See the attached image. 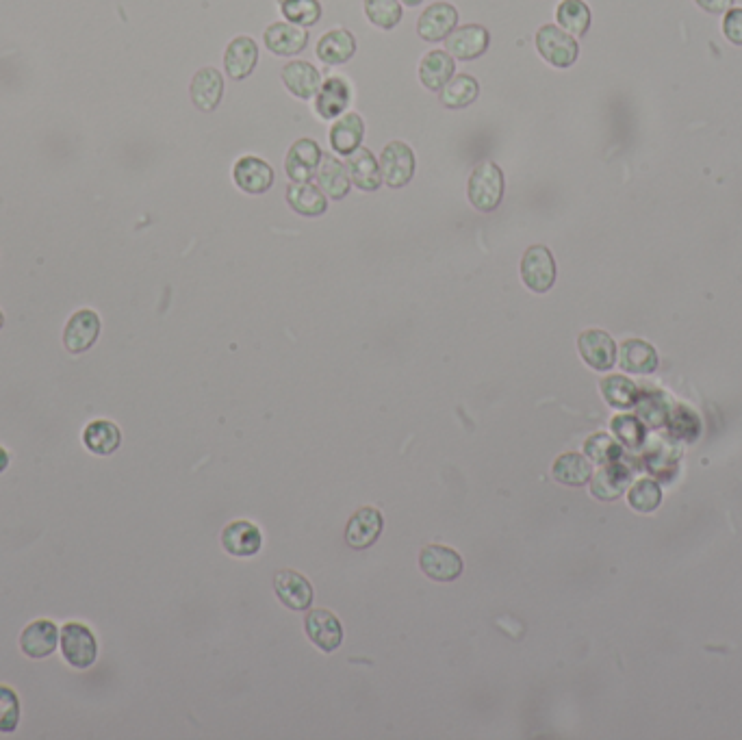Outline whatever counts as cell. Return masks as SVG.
Wrapping results in <instances>:
<instances>
[{
    "label": "cell",
    "instance_id": "1",
    "mask_svg": "<svg viewBox=\"0 0 742 740\" xmlns=\"http://www.w3.org/2000/svg\"><path fill=\"white\" fill-rule=\"evenodd\" d=\"M59 649L63 660L72 669L85 671L98 660V639L89 625L81 621H68L59 634Z\"/></svg>",
    "mask_w": 742,
    "mask_h": 740
},
{
    "label": "cell",
    "instance_id": "2",
    "mask_svg": "<svg viewBox=\"0 0 742 740\" xmlns=\"http://www.w3.org/2000/svg\"><path fill=\"white\" fill-rule=\"evenodd\" d=\"M504 172L500 165L493 161L480 163L476 170L471 172L467 183V196L471 207H476L482 213H493L504 198Z\"/></svg>",
    "mask_w": 742,
    "mask_h": 740
},
{
    "label": "cell",
    "instance_id": "3",
    "mask_svg": "<svg viewBox=\"0 0 742 740\" xmlns=\"http://www.w3.org/2000/svg\"><path fill=\"white\" fill-rule=\"evenodd\" d=\"M534 42L539 55L549 63V66L560 70L571 68L580 57L578 40L567 31L556 27V24H543V27L536 31Z\"/></svg>",
    "mask_w": 742,
    "mask_h": 740
},
{
    "label": "cell",
    "instance_id": "4",
    "mask_svg": "<svg viewBox=\"0 0 742 740\" xmlns=\"http://www.w3.org/2000/svg\"><path fill=\"white\" fill-rule=\"evenodd\" d=\"M521 280L534 293H547L556 283L554 254L545 246H532L521 259Z\"/></svg>",
    "mask_w": 742,
    "mask_h": 740
},
{
    "label": "cell",
    "instance_id": "5",
    "mask_svg": "<svg viewBox=\"0 0 742 740\" xmlns=\"http://www.w3.org/2000/svg\"><path fill=\"white\" fill-rule=\"evenodd\" d=\"M382 183L391 189H402L413 181L415 152L404 142H391L382 148L380 155Z\"/></svg>",
    "mask_w": 742,
    "mask_h": 740
},
{
    "label": "cell",
    "instance_id": "6",
    "mask_svg": "<svg viewBox=\"0 0 742 740\" xmlns=\"http://www.w3.org/2000/svg\"><path fill=\"white\" fill-rule=\"evenodd\" d=\"M59 634L55 621L35 619L20 632V652L31 660L50 658L59 647Z\"/></svg>",
    "mask_w": 742,
    "mask_h": 740
},
{
    "label": "cell",
    "instance_id": "7",
    "mask_svg": "<svg viewBox=\"0 0 742 740\" xmlns=\"http://www.w3.org/2000/svg\"><path fill=\"white\" fill-rule=\"evenodd\" d=\"M102 322L96 311L92 309H81L76 311L66 328H63V348L70 354H83L94 348V343L100 337Z\"/></svg>",
    "mask_w": 742,
    "mask_h": 740
},
{
    "label": "cell",
    "instance_id": "8",
    "mask_svg": "<svg viewBox=\"0 0 742 740\" xmlns=\"http://www.w3.org/2000/svg\"><path fill=\"white\" fill-rule=\"evenodd\" d=\"M491 44V33L482 24L456 27L445 40V50L458 61H473L482 57Z\"/></svg>",
    "mask_w": 742,
    "mask_h": 740
},
{
    "label": "cell",
    "instance_id": "9",
    "mask_svg": "<svg viewBox=\"0 0 742 740\" xmlns=\"http://www.w3.org/2000/svg\"><path fill=\"white\" fill-rule=\"evenodd\" d=\"M458 27V9L452 3H432L417 18V33L424 42H445Z\"/></svg>",
    "mask_w": 742,
    "mask_h": 740
},
{
    "label": "cell",
    "instance_id": "10",
    "mask_svg": "<svg viewBox=\"0 0 742 740\" xmlns=\"http://www.w3.org/2000/svg\"><path fill=\"white\" fill-rule=\"evenodd\" d=\"M578 350L582 361L591 369H597V372H608L617 363V343L606 330H584L578 337Z\"/></svg>",
    "mask_w": 742,
    "mask_h": 740
},
{
    "label": "cell",
    "instance_id": "11",
    "mask_svg": "<svg viewBox=\"0 0 742 740\" xmlns=\"http://www.w3.org/2000/svg\"><path fill=\"white\" fill-rule=\"evenodd\" d=\"M419 567L434 582H454L463 573V558L445 545H428L419 554Z\"/></svg>",
    "mask_w": 742,
    "mask_h": 740
},
{
    "label": "cell",
    "instance_id": "12",
    "mask_svg": "<svg viewBox=\"0 0 742 740\" xmlns=\"http://www.w3.org/2000/svg\"><path fill=\"white\" fill-rule=\"evenodd\" d=\"M233 181L243 191V194L261 196V194H267V191L272 189L274 170L267 161L248 155V157H241L235 163Z\"/></svg>",
    "mask_w": 742,
    "mask_h": 740
},
{
    "label": "cell",
    "instance_id": "13",
    "mask_svg": "<svg viewBox=\"0 0 742 740\" xmlns=\"http://www.w3.org/2000/svg\"><path fill=\"white\" fill-rule=\"evenodd\" d=\"M306 625V634L313 641L315 647L322 649L326 654L337 652L343 643V625L337 619V615H332L330 610L324 608H315L304 619Z\"/></svg>",
    "mask_w": 742,
    "mask_h": 740
},
{
    "label": "cell",
    "instance_id": "14",
    "mask_svg": "<svg viewBox=\"0 0 742 740\" xmlns=\"http://www.w3.org/2000/svg\"><path fill=\"white\" fill-rule=\"evenodd\" d=\"M309 31L291 22H274L263 33L265 48L276 57H296L309 46Z\"/></svg>",
    "mask_w": 742,
    "mask_h": 740
},
{
    "label": "cell",
    "instance_id": "15",
    "mask_svg": "<svg viewBox=\"0 0 742 740\" xmlns=\"http://www.w3.org/2000/svg\"><path fill=\"white\" fill-rule=\"evenodd\" d=\"M322 157L324 152L317 142L306 137L298 139V142L289 148L285 159V172L291 178V183H309L311 178H315Z\"/></svg>",
    "mask_w": 742,
    "mask_h": 740
},
{
    "label": "cell",
    "instance_id": "16",
    "mask_svg": "<svg viewBox=\"0 0 742 740\" xmlns=\"http://www.w3.org/2000/svg\"><path fill=\"white\" fill-rule=\"evenodd\" d=\"M382 528H385V519H382L380 510L365 506L350 517L348 528H345V543L352 550H367L378 541Z\"/></svg>",
    "mask_w": 742,
    "mask_h": 740
},
{
    "label": "cell",
    "instance_id": "17",
    "mask_svg": "<svg viewBox=\"0 0 742 740\" xmlns=\"http://www.w3.org/2000/svg\"><path fill=\"white\" fill-rule=\"evenodd\" d=\"M352 100V85L343 76H330L322 81L315 96V113L322 120H337Z\"/></svg>",
    "mask_w": 742,
    "mask_h": 740
},
{
    "label": "cell",
    "instance_id": "18",
    "mask_svg": "<svg viewBox=\"0 0 742 740\" xmlns=\"http://www.w3.org/2000/svg\"><path fill=\"white\" fill-rule=\"evenodd\" d=\"M259 63V46L248 35H239L224 50V70L233 81H243Z\"/></svg>",
    "mask_w": 742,
    "mask_h": 740
},
{
    "label": "cell",
    "instance_id": "19",
    "mask_svg": "<svg viewBox=\"0 0 742 740\" xmlns=\"http://www.w3.org/2000/svg\"><path fill=\"white\" fill-rule=\"evenodd\" d=\"M189 96L194 107L211 113L220 107L222 96H224V76L220 70L215 68H200L189 85Z\"/></svg>",
    "mask_w": 742,
    "mask_h": 740
},
{
    "label": "cell",
    "instance_id": "20",
    "mask_svg": "<svg viewBox=\"0 0 742 740\" xmlns=\"http://www.w3.org/2000/svg\"><path fill=\"white\" fill-rule=\"evenodd\" d=\"M222 545L230 556L248 558V556L259 554L261 545H263V534L259 526H254L252 521L239 519V521L228 523V526L224 528Z\"/></svg>",
    "mask_w": 742,
    "mask_h": 740
},
{
    "label": "cell",
    "instance_id": "21",
    "mask_svg": "<svg viewBox=\"0 0 742 740\" xmlns=\"http://www.w3.org/2000/svg\"><path fill=\"white\" fill-rule=\"evenodd\" d=\"M632 484V471L623 463L614 461L601 465L597 474L591 478V493L599 502H614L625 493Z\"/></svg>",
    "mask_w": 742,
    "mask_h": 740
},
{
    "label": "cell",
    "instance_id": "22",
    "mask_svg": "<svg viewBox=\"0 0 742 740\" xmlns=\"http://www.w3.org/2000/svg\"><path fill=\"white\" fill-rule=\"evenodd\" d=\"M274 591L291 610H306L313 604V586L298 571L283 569L274 576Z\"/></svg>",
    "mask_w": 742,
    "mask_h": 740
},
{
    "label": "cell",
    "instance_id": "23",
    "mask_svg": "<svg viewBox=\"0 0 742 740\" xmlns=\"http://www.w3.org/2000/svg\"><path fill=\"white\" fill-rule=\"evenodd\" d=\"M454 74L456 59L447 50H430L419 61V81L430 92H441Z\"/></svg>",
    "mask_w": 742,
    "mask_h": 740
},
{
    "label": "cell",
    "instance_id": "24",
    "mask_svg": "<svg viewBox=\"0 0 742 740\" xmlns=\"http://www.w3.org/2000/svg\"><path fill=\"white\" fill-rule=\"evenodd\" d=\"M280 76H283V83L289 92L300 100H311L322 87V74L311 61H291L280 72Z\"/></svg>",
    "mask_w": 742,
    "mask_h": 740
},
{
    "label": "cell",
    "instance_id": "25",
    "mask_svg": "<svg viewBox=\"0 0 742 740\" xmlns=\"http://www.w3.org/2000/svg\"><path fill=\"white\" fill-rule=\"evenodd\" d=\"M315 53L326 66H343L356 53V37L348 29H332L319 37Z\"/></svg>",
    "mask_w": 742,
    "mask_h": 740
},
{
    "label": "cell",
    "instance_id": "26",
    "mask_svg": "<svg viewBox=\"0 0 742 740\" xmlns=\"http://www.w3.org/2000/svg\"><path fill=\"white\" fill-rule=\"evenodd\" d=\"M83 445L94 456H111L120 450L122 430L109 419H94L83 430Z\"/></svg>",
    "mask_w": 742,
    "mask_h": 740
},
{
    "label": "cell",
    "instance_id": "27",
    "mask_svg": "<svg viewBox=\"0 0 742 740\" xmlns=\"http://www.w3.org/2000/svg\"><path fill=\"white\" fill-rule=\"evenodd\" d=\"M619 365L623 372H630V374H654L658 365H660V359H658V352L656 348L651 346V343L643 341V339H628L621 343V350H619Z\"/></svg>",
    "mask_w": 742,
    "mask_h": 740
},
{
    "label": "cell",
    "instance_id": "28",
    "mask_svg": "<svg viewBox=\"0 0 742 740\" xmlns=\"http://www.w3.org/2000/svg\"><path fill=\"white\" fill-rule=\"evenodd\" d=\"M315 181L317 187L326 194V198L332 200H343L352 189L348 168H345V163H341L335 155L322 157V163H319V168L315 172Z\"/></svg>",
    "mask_w": 742,
    "mask_h": 740
},
{
    "label": "cell",
    "instance_id": "29",
    "mask_svg": "<svg viewBox=\"0 0 742 740\" xmlns=\"http://www.w3.org/2000/svg\"><path fill=\"white\" fill-rule=\"evenodd\" d=\"M345 168H348L352 185L361 191H376L382 185L380 161L367 148H356L348 155Z\"/></svg>",
    "mask_w": 742,
    "mask_h": 740
},
{
    "label": "cell",
    "instance_id": "30",
    "mask_svg": "<svg viewBox=\"0 0 742 740\" xmlns=\"http://www.w3.org/2000/svg\"><path fill=\"white\" fill-rule=\"evenodd\" d=\"M365 135V122L358 113H345L339 116L330 129V146L341 157H348L356 148H361Z\"/></svg>",
    "mask_w": 742,
    "mask_h": 740
},
{
    "label": "cell",
    "instance_id": "31",
    "mask_svg": "<svg viewBox=\"0 0 742 740\" xmlns=\"http://www.w3.org/2000/svg\"><path fill=\"white\" fill-rule=\"evenodd\" d=\"M289 207L304 218H319L328 209V198L322 189L311 183H291L287 187Z\"/></svg>",
    "mask_w": 742,
    "mask_h": 740
},
{
    "label": "cell",
    "instance_id": "32",
    "mask_svg": "<svg viewBox=\"0 0 742 740\" xmlns=\"http://www.w3.org/2000/svg\"><path fill=\"white\" fill-rule=\"evenodd\" d=\"M552 474L554 480L565 484V487H584V484L591 482L593 478V465L586 456L569 452L556 458Z\"/></svg>",
    "mask_w": 742,
    "mask_h": 740
},
{
    "label": "cell",
    "instance_id": "33",
    "mask_svg": "<svg viewBox=\"0 0 742 740\" xmlns=\"http://www.w3.org/2000/svg\"><path fill=\"white\" fill-rule=\"evenodd\" d=\"M480 96V83L471 74H454L441 92V105L445 109H465Z\"/></svg>",
    "mask_w": 742,
    "mask_h": 740
},
{
    "label": "cell",
    "instance_id": "34",
    "mask_svg": "<svg viewBox=\"0 0 742 740\" xmlns=\"http://www.w3.org/2000/svg\"><path fill=\"white\" fill-rule=\"evenodd\" d=\"M556 22L573 37H584L591 29V9L584 0H562L556 9Z\"/></svg>",
    "mask_w": 742,
    "mask_h": 740
},
{
    "label": "cell",
    "instance_id": "35",
    "mask_svg": "<svg viewBox=\"0 0 742 740\" xmlns=\"http://www.w3.org/2000/svg\"><path fill=\"white\" fill-rule=\"evenodd\" d=\"M599 387H601V395H604V400L612 408H632L638 402V395H641V391H638V387L634 385L630 378L619 376V374L606 376L604 380L599 382Z\"/></svg>",
    "mask_w": 742,
    "mask_h": 740
},
{
    "label": "cell",
    "instance_id": "36",
    "mask_svg": "<svg viewBox=\"0 0 742 740\" xmlns=\"http://www.w3.org/2000/svg\"><path fill=\"white\" fill-rule=\"evenodd\" d=\"M280 14L285 16V22L296 24L302 29H311L322 20V3L319 0H278Z\"/></svg>",
    "mask_w": 742,
    "mask_h": 740
},
{
    "label": "cell",
    "instance_id": "37",
    "mask_svg": "<svg viewBox=\"0 0 742 740\" xmlns=\"http://www.w3.org/2000/svg\"><path fill=\"white\" fill-rule=\"evenodd\" d=\"M367 20L382 31H391L402 22V3L400 0H363Z\"/></svg>",
    "mask_w": 742,
    "mask_h": 740
},
{
    "label": "cell",
    "instance_id": "38",
    "mask_svg": "<svg viewBox=\"0 0 742 740\" xmlns=\"http://www.w3.org/2000/svg\"><path fill=\"white\" fill-rule=\"evenodd\" d=\"M628 504L636 510V513H654V510L662 504L660 484L651 478H638L636 482L630 484Z\"/></svg>",
    "mask_w": 742,
    "mask_h": 740
},
{
    "label": "cell",
    "instance_id": "39",
    "mask_svg": "<svg viewBox=\"0 0 742 740\" xmlns=\"http://www.w3.org/2000/svg\"><path fill=\"white\" fill-rule=\"evenodd\" d=\"M584 452L588 461H593L597 465H608L614 461H621V445L614 441L606 432H597V435L588 437L584 441Z\"/></svg>",
    "mask_w": 742,
    "mask_h": 740
},
{
    "label": "cell",
    "instance_id": "40",
    "mask_svg": "<svg viewBox=\"0 0 742 740\" xmlns=\"http://www.w3.org/2000/svg\"><path fill=\"white\" fill-rule=\"evenodd\" d=\"M610 428L623 448L628 450H638L645 441V424L636 415H617Z\"/></svg>",
    "mask_w": 742,
    "mask_h": 740
},
{
    "label": "cell",
    "instance_id": "41",
    "mask_svg": "<svg viewBox=\"0 0 742 740\" xmlns=\"http://www.w3.org/2000/svg\"><path fill=\"white\" fill-rule=\"evenodd\" d=\"M22 706L14 688L0 684V734H14L20 725Z\"/></svg>",
    "mask_w": 742,
    "mask_h": 740
},
{
    "label": "cell",
    "instance_id": "42",
    "mask_svg": "<svg viewBox=\"0 0 742 740\" xmlns=\"http://www.w3.org/2000/svg\"><path fill=\"white\" fill-rule=\"evenodd\" d=\"M636 406H638V419H641L643 424L649 428H660L669 421L671 408L662 398H658V395H647V398H641V395H638Z\"/></svg>",
    "mask_w": 742,
    "mask_h": 740
},
{
    "label": "cell",
    "instance_id": "43",
    "mask_svg": "<svg viewBox=\"0 0 742 740\" xmlns=\"http://www.w3.org/2000/svg\"><path fill=\"white\" fill-rule=\"evenodd\" d=\"M723 35L729 42L742 46V9H729L723 18Z\"/></svg>",
    "mask_w": 742,
    "mask_h": 740
},
{
    "label": "cell",
    "instance_id": "44",
    "mask_svg": "<svg viewBox=\"0 0 742 740\" xmlns=\"http://www.w3.org/2000/svg\"><path fill=\"white\" fill-rule=\"evenodd\" d=\"M695 3L703 11H708V14H727V11L732 9L734 0H695Z\"/></svg>",
    "mask_w": 742,
    "mask_h": 740
},
{
    "label": "cell",
    "instance_id": "45",
    "mask_svg": "<svg viewBox=\"0 0 742 740\" xmlns=\"http://www.w3.org/2000/svg\"><path fill=\"white\" fill-rule=\"evenodd\" d=\"M9 463H11V456H9V452L3 448V445H0V476L5 474L7 467H9Z\"/></svg>",
    "mask_w": 742,
    "mask_h": 740
},
{
    "label": "cell",
    "instance_id": "46",
    "mask_svg": "<svg viewBox=\"0 0 742 740\" xmlns=\"http://www.w3.org/2000/svg\"><path fill=\"white\" fill-rule=\"evenodd\" d=\"M400 3L406 5V7H419L421 3H424V0H400Z\"/></svg>",
    "mask_w": 742,
    "mask_h": 740
},
{
    "label": "cell",
    "instance_id": "47",
    "mask_svg": "<svg viewBox=\"0 0 742 740\" xmlns=\"http://www.w3.org/2000/svg\"><path fill=\"white\" fill-rule=\"evenodd\" d=\"M3 326H5V313L3 309H0V330H3Z\"/></svg>",
    "mask_w": 742,
    "mask_h": 740
}]
</instances>
